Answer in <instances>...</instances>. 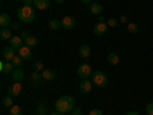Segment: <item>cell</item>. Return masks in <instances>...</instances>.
<instances>
[{
	"label": "cell",
	"instance_id": "cell-1",
	"mask_svg": "<svg viewBox=\"0 0 153 115\" xmlns=\"http://www.w3.org/2000/svg\"><path fill=\"white\" fill-rule=\"evenodd\" d=\"M75 108V100L71 95H61L55 101V111L60 114H68Z\"/></svg>",
	"mask_w": 153,
	"mask_h": 115
},
{
	"label": "cell",
	"instance_id": "cell-2",
	"mask_svg": "<svg viewBox=\"0 0 153 115\" xmlns=\"http://www.w3.org/2000/svg\"><path fill=\"white\" fill-rule=\"evenodd\" d=\"M17 17L22 23H32L35 20V9L34 6H26L23 5L22 8L17 9Z\"/></svg>",
	"mask_w": 153,
	"mask_h": 115
},
{
	"label": "cell",
	"instance_id": "cell-3",
	"mask_svg": "<svg viewBox=\"0 0 153 115\" xmlns=\"http://www.w3.org/2000/svg\"><path fill=\"white\" fill-rule=\"evenodd\" d=\"M109 78H107V74L104 71H95L92 74V83L98 87H104L107 84Z\"/></svg>",
	"mask_w": 153,
	"mask_h": 115
},
{
	"label": "cell",
	"instance_id": "cell-4",
	"mask_svg": "<svg viewBox=\"0 0 153 115\" xmlns=\"http://www.w3.org/2000/svg\"><path fill=\"white\" fill-rule=\"evenodd\" d=\"M76 74H78V77L81 80H84V78H89V77H92V68H91V65L89 63H83V65H80L78 66V71H76Z\"/></svg>",
	"mask_w": 153,
	"mask_h": 115
},
{
	"label": "cell",
	"instance_id": "cell-5",
	"mask_svg": "<svg viewBox=\"0 0 153 115\" xmlns=\"http://www.w3.org/2000/svg\"><path fill=\"white\" fill-rule=\"evenodd\" d=\"M17 57V49L16 48H12V46H5L2 49V58L5 61H12Z\"/></svg>",
	"mask_w": 153,
	"mask_h": 115
},
{
	"label": "cell",
	"instance_id": "cell-6",
	"mask_svg": "<svg viewBox=\"0 0 153 115\" xmlns=\"http://www.w3.org/2000/svg\"><path fill=\"white\" fill-rule=\"evenodd\" d=\"M22 87H23V84H22V81H14L9 87H8V95H11V97H19L20 95V92H22Z\"/></svg>",
	"mask_w": 153,
	"mask_h": 115
},
{
	"label": "cell",
	"instance_id": "cell-7",
	"mask_svg": "<svg viewBox=\"0 0 153 115\" xmlns=\"http://www.w3.org/2000/svg\"><path fill=\"white\" fill-rule=\"evenodd\" d=\"M75 23H76L75 17H72V16H66L65 19L61 20V28H63V29H66V31H71V29L75 26Z\"/></svg>",
	"mask_w": 153,
	"mask_h": 115
},
{
	"label": "cell",
	"instance_id": "cell-8",
	"mask_svg": "<svg viewBox=\"0 0 153 115\" xmlns=\"http://www.w3.org/2000/svg\"><path fill=\"white\" fill-rule=\"evenodd\" d=\"M14 69H16V66L12 65V61H5V60L0 61V71H2V74H5V75L12 74Z\"/></svg>",
	"mask_w": 153,
	"mask_h": 115
},
{
	"label": "cell",
	"instance_id": "cell-9",
	"mask_svg": "<svg viewBox=\"0 0 153 115\" xmlns=\"http://www.w3.org/2000/svg\"><path fill=\"white\" fill-rule=\"evenodd\" d=\"M94 34L98 35V37L107 34V23H106V22H98V23L95 25V28H94Z\"/></svg>",
	"mask_w": 153,
	"mask_h": 115
},
{
	"label": "cell",
	"instance_id": "cell-10",
	"mask_svg": "<svg viewBox=\"0 0 153 115\" xmlns=\"http://www.w3.org/2000/svg\"><path fill=\"white\" fill-rule=\"evenodd\" d=\"M92 87H94V83L89 80V78H84L80 83V92L81 94H89V92L92 91Z\"/></svg>",
	"mask_w": 153,
	"mask_h": 115
},
{
	"label": "cell",
	"instance_id": "cell-11",
	"mask_svg": "<svg viewBox=\"0 0 153 115\" xmlns=\"http://www.w3.org/2000/svg\"><path fill=\"white\" fill-rule=\"evenodd\" d=\"M19 55H20L23 60L32 58V48H29V46H26V45H23V46L19 49Z\"/></svg>",
	"mask_w": 153,
	"mask_h": 115
},
{
	"label": "cell",
	"instance_id": "cell-12",
	"mask_svg": "<svg viewBox=\"0 0 153 115\" xmlns=\"http://www.w3.org/2000/svg\"><path fill=\"white\" fill-rule=\"evenodd\" d=\"M103 5L101 3H98V2H92L91 3V6H89V11H91V14H94V16H101L103 14Z\"/></svg>",
	"mask_w": 153,
	"mask_h": 115
},
{
	"label": "cell",
	"instance_id": "cell-13",
	"mask_svg": "<svg viewBox=\"0 0 153 115\" xmlns=\"http://www.w3.org/2000/svg\"><path fill=\"white\" fill-rule=\"evenodd\" d=\"M11 23H12V20H11V16L8 14V12H2L0 14V26L2 28H9L11 26Z\"/></svg>",
	"mask_w": 153,
	"mask_h": 115
},
{
	"label": "cell",
	"instance_id": "cell-14",
	"mask_svg": "<svg viewBox=\"0 0 153 115\" xmlns=\"http://www.w3.org/2000/svg\"><path fill=\"white\" fill-rule=\"evenodd\" d=\"M23 43H25V40L20 37V35H12V38L9 40V46H12V48H16L17 51L23 46Z\"/></svg>",
	"mask_w": 153,
	"mask_h": 115
},
{
	"label": "cell",
	"instance_id": "cell-15",
	"mask_svg": "<svg viewBox=\"0 0 153 115\" xmlns=\"http://www.w3.org/2000/svg\"><path fill=\"white\" fill-rule=\"evenodd\" d=\"M91 52H92V49H91V46H89L87 43L81 45L80 49H78V54H80L81 58H89V57H91Z\"/></svg>",
	"mask_w": 153,
	"mask_h": 115
},
{
	"label": "cell",
	"instance_id": "cell-16",
	"mask_svg": "<svg viewBox=\"0 0 153 115\" xmlns=\"http://www.w3.org/2000/svg\"><path fill=\"white\" fill-rule=\"evenodd\" d=\"M11 77H12V81H23V78H25V71H23L22 68H16L14 72L11 74Z\"/></svg>",
	"mask_w": 153,
	"mask_h": 115
},
{
	"label": "cell",
	"instance_id": "cell-17",
	"mask_svg": "<svg viewBox=\"0 0 153 115\" xmlns=\"http://www.w3.org/2000/svg\"><path fill=\"white\" fill-rule=\"evenodd\" d=\"M42 75H43V80H46V81H54L57 78V72L52 69H45L42 72Z\"/></svg>",
	"mask_w": 153,
	"mask_h": 115
},
{
	"label": "cell",
	"instance_id": "cell-18",
	"mask_svg": "<svg viewBox=\"0 0 153 115\" xmlns=\"http://www.w3.org/2000/svg\"><path fill=\"white\" fill-rule=\"evenodd\" d=\"M34 8L38 11H46L49 8V0H34Z\"/></svg>",
	"mask_w": 153,
	"mask_h": 115
},
{
	"label": "cell",
	"instance_id": "cell-19",
	"mask_svg": "<svg viewBox=\"0 0 153 115\" xmlns=\"http://www.w3.org/2000/svg\"><path fill=\"white\" fill-rule=\"evenodd\" d=\"M31 78H32V83L35 84V86H40L45 80H43V75H42V72H37V71H32V74H31Z\"/></svg>",
	"mask_w": 153,
	"mask_h": 115
},
{
	"label": "cell",
	"instance_id": "cell-20",
	"mask_svg": "<svg viewBox=\"0 0 153 115\" xmlns=\"http://www.w3.org/2000/svg\"><path fill=\"white\" fill-rule=\"evenodd\" d=\"M107 61L110 63L112 66H117V65H120V55L117 52H110L107 55Z\"/></svg>",
	"mask_w": 153,
	"mask_h": 115
},
{
	"label": "cell",
	"instance_id": "cell-21",
	"mask_svg": "<svg viewBox=\"0 0 153 115\" xmlns=\"http://www.w3.org/2000/svg\"><path fill=\"white\" fill-rule=\"evenodd\" d=\"M0 38L5 42V40H11L12 38V32L9 28H2V31H0Z\"/></svg>",
	"mask_w": 153,
	"mask_h": 115
},
{
	"label": "cell",
	"instance_id": "cell-22",
	"mask_svg": "<svg viewBox=\"0 0 153 115\" xmlns=\"http://www.w3.org/2000/svg\"><path fill=\"white\" fill-rule=\"evenodd\" d=\"M2 105L5 108H12L14 106V97H11V95H5L2 98Z\"/></svg>",
	"mask_w": 153,
	"mask_h": 115
},
{
	"label": "cell",
	"instance_id": "cell-23",
	"mask_svg": "<svg viewBox=\"0 0 153 115\" xmlns=\"http://www.w3.org/2000/svg\"><path fill=\"white\" fill-rule=\"evenodd\" d=\"M60 28H61V20H57V19L49 20V29H52V31H58Z\"/></svg>",
	"mask_w": 153,
	"mask_h": 115
},
{
	"label": "cell",
	"instance_id": "cell-24",
	"mask_svg": "<svg viewBox=\"0 0 153 115\" xmlns=\"http://www.w3.org/2000/svg\"><path fill=\"white\" fill-rule=\"evenodd\" d=\"M25 114V111H23V108L22 106H12V108H9V115H23Z\"/></svg>",
	"mask_w": 153,
	"mask_h": 115
},
{
	"label": "cell",
	"instance_id": "cell-25",
	"mask_svg": "<svg viewBox=\"0 0 153 115\" xmlns=\"http://www.w3.org/2000/svg\"><path fill=\"white\" fill-rule=\"evenodd\" d=\"M25 45L29 46V48H35V46H38V40L34 35H31V37H28L26 40H25Z\"/></svg>",
	"mask_w": 153,
	"mask_h": 115
},
{
	"label": "cell",
	"instance_id": "cell-26",
	"mask_svg": "<svg viewBox=\"0 0 153 115\" xmlns=\"http://www.w3.org/2000/svg\"><path fill=\"white\" fill-rule=\"evenodd\" d=\"M138 25L135 23V22H129V23H127V31H129L130 34H136L138 32Z\"/></svg>",
	"mask_w": 153,
	"mask_h": 115
},
{
	"label": "cell",
	"instance_id": "cell-27",
	"mask_svg": "<svg viewBox=\"0 0 153 115\" xmlns=\"http://www.w3.org/2000/svg\"><path fill=\"white\" fill-rule=\"evenodd\" d=\"M32 71H37V72H43L45 71V65H43V61H35L34 63V66H32Z\"/></svg>",
	"mask_w": 153,
	"mask_h": 115
},
{
	"label": "cell",
	"instance_id": "cell-28",
	"mask_svg": "<svg viewBox=\"0 0 153 115\" xmlns=\"http://www.w3.org/2000/svg\"><path fill=\"white\" fill-rule=\"evenodd\" d=\"M23 61H25V60H23V58H22L20 55H17V57H16L14 60H12V65H14L16 68H22V65H23Z\"/></svg>",
	"mask_w": 153,
	"mask_h": 115
},
{
	"label": "cell",
	"instance_id": "cell-29",
	"mask_svg": "<svg viewBox=\"0 0 153 115\" xmlns=\"http://www.w3.org/2000/svg\"><path fill=\"white\" fill-rule=\"evenodd\" d=\"M37 115H46V106L45 105H38L37 106Z\"/></svg>",
	"mask_w": 153,
	"mask_h": 115
},
{
	"label": "cell",
	"instance_id": "cell-30",
	"mask_svg": "<svg viewBox=\"0 0 153 115\" xmlns=\"http://www.w3.org/2000/svg\"><path fill=\"white\" fill-rule=\"evenodd\" d=\"M118 23H120V22H118L117 19H109V20H107V26L115 28V26H118Z\"/></svg>",
	"mask_w": 153,
	"mask_h": 115
},
{
	"label": "cell",
	"instance_id": "cell-31",
	"mask_svg": "<svg viewBox=\"0 0 153 115\" xmlns=\"http://www.w3.org/2000/svg\"><path fill=\"white\" fill-rule=\"evenodd\" d=\"M146 112H147V115H153V103H149L146 106Z\"/></svg>",
	"mask_w": 153,
	"mask_h": 115
},
{
	"label": "cell",
	"instance_id": "cell-32",
	"mask_svg": "<svg viewBox=\"0 0 153 115\" xmlns=\"http://www.w3.org/2000/svg\"><path fill=\"white\" fill-rule=\"evenodd\" d=\"M20 37L23 38V40H26L28 37H31V32H29L28 29H25V31H22V35H20Z\"/></svg>",
	"mask_w": 153,
	"mask_h": 115
},
{
	"label": "cell",
	"instance_id": "cell-33",
	"mask_svg": "<svg viewBox=\"0 0 153 115\" xmlns=\"http://www.w3.org/2000/svg\"><path fill=\"white\" fill-rule=\"evenodd\" d=\"M71 115H81V109L80 108H74L71 111Z\"/></svg>",
	"mask_w": 153,
	"mask_h": 115
},
{
	"label": "cell",
	"instance_id": "cell-34",
	"mask_svg": "<svg viewBox=\"0 0 153 115\" xmlns=\"http://www.w3.org/2000/svg\"><path fill=\"white\" fill-rule=\"evenodd\" d=\"M89 115H104V114L101 112L100 109H92L91 112H89Z\"/></svg>",
	"mask_w": 153,
	"mask_h": 115
},
{
	"label": "cell",
	"instance_id": "cell-35",
	"mask_svg": "<svg viewBox=\"0 0 153 115\" xmlns=\"http://www.w3.org/2000/svg\"><path fill=\"white\" fill-rule=\"evenodd\" d=\"M23 5H26V6H34V0H23Z\"/></svg>",
	"mask_w": 153,
	"mask_h": 115
},
{
	"label": "cell",
	"instance_id": "cell-36",
	"mask_svg": "<svg viewBox=\"0 0 153 115\" xmlns=\"http://www.w3.org/2000/svg\"><path fill=\"white\" fill-rule=\"evenodd\" d=\"M120 23H129V19H127V16H121V17H120Z\"/></svg>",
	"mask_w": 153,
	"mask_h": 115
},
{
	"label": "cell",
	"instance_id": "cell-37",
	"mask_svg": "<svg viewBox=\"0 0 153 115\" xmlns=\"http://www.w3.org/2000/svg\"><path fill=\"white\" fill-rule=\"evenodd\" d=\"M19 28H20V25H19V23H16V22H12V23H11V29H19Z\"/></svg>",
	"mask_w": 153,
	"mask_h": 115
},
{
	"label": "cell",
	"instance_id": "cell-38",
	"mask_svg": "<svg viewBox=\"0 0 153 115\" xmlns=\"http://www.w3.org/2000/svg\"><path fill=\"white\" fill-rule=\"evenodd\" d=\"M80 2H81L83 5H91V3H92V0H80Z\"/></svg>",
	"mask_w": 153,
	"mask_h": 115
},
{
	"label": "cell",
	"instance_id": "cell-39",
	"mask_svg": "<svg viewBox=\"0 0 153 115\" xmlns=\"http://www.w3.org/2000/svg\"><path fill=\"white\" fill-rule=\"evenodd\" d=\"M126 115H139V114H138L136 111H130V112H127Z\"/></svg>",
	"mask_w": 153,
	"mask_h": 115
},
{
	"label": "cell",
	"instance_id": "cell-40",
	"mask_svg": "<svg viewBox=\"0 0 153 115\" xmlns=\"http://www.w3.org/2000/svg\"><path fill=\"white\" fill-rule=\"evenodd\" d=\"M98 22H106V19L103 16H98Z\"/></svg>",
	"mask_w": 153,
	"mask_h": 115
},
{
	"label": "cell",
	"instance_id": "cell-41",
	"mask_svg": "<svg viewBox=\"0 0 153 115\" xmlns=\"http://www.w3.org/2000/svg\"><path fill=\"white\" fill-rule=\"evenodd\" d=\"M48 115H65V114H60V112H57V111H55V112H52V114H48Z\"/></svg>",
	"mask_w": 153,
	"mask_h": 115
},
{
	"label": "cell",
	"instance_id": "cell-42",
	"mask_svg": "<svg viewBox=\"0 0 153 115\" xmlns=\"http://www.w3.org/2000/svg\"><path fill=\"white\" fill-rule=\"evenodd\" d=\"M55 2H57V3H63V2H65V0H55Z\"/></svg>",
	"mask_w": 153,
	"mask_h": 115
},
{
	"label": "cell",
	"instance_id": "cell-43",
	"mask_svg": "<svg viewBox=\"0 0 153 115\" xmlns=\"http://www.w3.org/2000/svg\"><path fill=\"white\" fill-rule=\"evenodd\" d=\"M16 2H23V0H16Z\"/></svg>",
	"mask_w": 153,
	"mask_h": 115
},
{
	"label": "cell",
	"instance_id": "cell-44",
	"mask_svg": "<svg viewBox=\"0 0 153 115\" xmlns=\"http://www.w3.org/2000/svg\"><path fill=\"white\" fill-rule=\"evenodd\" d=\"M2 2H3V0H2Z\"/></svg>",
	"mask_w": 153,
	"mask_h": 115
}]
</instances>
